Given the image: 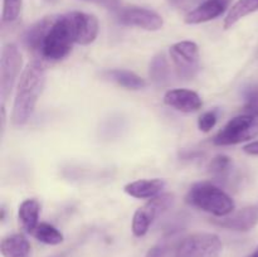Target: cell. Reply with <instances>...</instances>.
Here are the masks:
<instances>
[{
  "mask_svg": "<svg viewBox=\"0 0 258 257\" xmlns=\"http://www.w3.org/2000/svg\"><path fill=\"white\" fill-rule=\"evenodd\" d=\"M45 86V70L39 62L28 63L17 83L12 123L23 126L29 121Z\"/></svg>",
  "mask_w": 258,
  "mask_h": 257,
  "instance_id": "6da1fadb",
  "label": "cell"
},
{
  "mask_svg": "<svg viewBox=\"0 0 258 257\" xmlns=\"http://www.w3.org/2000/svg\"><path fill=\"white\" fill-rule=\"evenodd\" d=\"M75 43V30L70 13L50 15L38 54L43 59L60 60L70 54Z\"/></svg>",
  "mask_w": 258,
  "mask_h": 257,
  "instance_id": "7a4b0ae2",
  "label": "cell"
},
{
  "mask_svg": "<svg viewBox=\"0 0 258 257\" xmlns=\"http://www.w3.org/2000/svg\"><path fill=\"white\" fill-rule=\"evenodd\" d=\"M186 202L190 206L208 212L216 217H226L233 213L234 201L219 186L209 181L193 184L186 194Z\"/></svg>",
  "mask_w": 258,
  "mask_h": 257,
  "instance_id": "3957f363",
  "label": "cell"
},
{
  "mask_svg": "<svg viewBox=\"0 0 258 257\" xmlns=\"http://www.w3.org/2000/svg\"><path fill=\"white\" fill-rule=\"evenodd\" d=\"M258 135V118L251 115H239L229 120L214 136L213 143L218 146H231L244 143Z\"/></svg>",
  "mask_w": 258,
  "mask_h": 257,
  "instance_id": "277c9868",
  "label": "cell"
},
{
  "mask_svg": "<svg viewBox=\"0 0 258 257\" xmlns=\"http://www.w3.org/2000/svg\"><path fill=\"white\" fill-rule=\"evenodd\" d=\"M23 59L19 49L13 43H8L3 47L2 57H0V97L2 105L12 95L15 82L19 80L20 70H22Z\"/></svg>",
  "mask_w": 258,
  "mask_h": 257,
  "instance_id": "5b68a950",
  "label": "cell"
},
{
  "mask_svg": "<svg viewBox=\"0 0 258 257\" xmlns=\"http://www.w3.org/2000/svg\"><path fill=\"white\" fill-rule=\"evenodd\" d=\"M222 248V241L217 234L194 233L179 243L175 257H219Z\"/></svg>",
  "mask_w": 258,
  "mask_h": 257,
  "instance_id": "8992f818",
  "label": "cell"
},
{
  "mask_svg": "<svg viewBox=\"0 0 258 257\" xmlns=\"http://www.w3.org/2000/svg\"><path fill=\"white\" fill-rule=\"evenodd\" d=\"M174 197L170 193H164L160 196L155 197L153 199H149L148 203L144 204L143 207L138 209L134 214L133 224H131V229H133L134 236L136 237H144L148 231L150 229L153 222L158 218L159 216L168 211L170 206L173 204Z\"/></svg>",
  "mask_w": 258,
  "mask_h": 257,
  "instance_id": "52a82bcc",
  "label": "cell"
},
{
  "mask_svg": "<svg viewBox=\"0 0 258 257\" xmlns=\"http://www.w3.org/2000/svg\"><path fill=\"white\" fill-rule=\"evenodd\" d=\"M176 73L180 78L190 80L199 71V48L191 40H181L169 49Z\"/></svg>",
  "mask_w": 258,
  "mask_h": 257,
  "instance_id": "ba28073f",
  "label": "cell"
},
{
  "mask_svg": "<svg viewBox=\"0 0 258 257\" xmlns=\"http://www.w3.org/2000/svg\"><path fill=\"white\" fill-rule=\"evenodd\" d=\"M117 19L126 27H136L149 32L161 29L164 25V20L160 14L151 9L140 7L122 8L117 13Z\"/></svg>",
  "mask_w": 258,
  "mask_h": 257,
  "instance_id": "9c48e42d",
  "label": "cell"
},
{
  "mask_svg": "<svg viewBox=\"0 0 258 257\" xmlns=\"http://www.w3.org/2000/svg\"><path fill=\"white\" fill-rule=\"evenodd\" d=\"M213 223L222 228L231 229L237 232L251 231L258 223V209L257 207H246L238 212L228 214L226 217H219L213 219Z\"/></svg>",
  "mask_w": 258,
  "mask_h": 257,
  "instance_id": "30bf717a",
  "label": "cell"
},
{
  "mask_svg": "<svg viewBox=\"0 0 258 257\" xmlns=\"http://www.w3.org/2000/svg\"><path fill=\"white\" fill-rule=\"evenodd\" d=\"M73 30H75L76 43L87 45L95 42L100 30V24L95 15L83 12H71Z\"/></svg>",
  "mask_w": 258,
  "mask_h": 257,
  "instance_id": "8fae6325",
  "label": "cell"
},
{
  "mask_svg": "<svg viewBox=\"0 0 258 257\" xmlns=\"http://www.w3.org/2000/svg\"><path fill=\"white\" fill-rule=\"evenodd\" d=\"M164 103L174 110L185 113L196 112V111L201 110L203 106L201 96L194 91L186 90V88L169 90L164 95Z\"/></svg>",
  "mask_w": 258,
  "mask_h": 257,
  "instance_id": "7c38bea8",
  "label": "cell"
},
{
  "mask_svg": "<svg viewBox=\"0 0 258 257\" xmlns=\"http://www.w3.org/2000/svg\"><path fill=\"white\" fill-rule=\"evenodd\" d=\"M232 0H206L194 8L184 18L186 24H202V23L211 22L223 15L228 10Z\"/></svg>",
  "mask_w": 258,
  "mask_h": 257,
  "instance_id": "4fadbf2b",
  "label": "cell"
},
{
  "mask_svg": "<svg viewBox=\"0 0 258 257\" xmlns=\"http://www.w3.org/2000/svg\"><path fill=\"white\" fill-rule=\"evenodd\" d=\"M166 185L164 179H140L126 184L123 190L133 198L138 199H153L160 196Z\"/></svg>",
  "mask_w": 258,
  "mask_h": 257,
  "instance_id": "5bb4252c",
  "label": "cell"
},
{
  "mask_svg": "<svg viewBox=\"0 0 258 257\" xmlns=\"http://www.w3.org/2000/svg\"><path fill=\"white\" fill-rule=\"evenodd\" d=\"M0 249L3 257H29L32 246L24 234L14 233L2 239Z\"/></svg>",
  "mask_w": 258,
  "mask_h": 257,
  "instance_id": "9a60e30c",
  "label": "cell"
},
{
  "mask_svg": "<svg viewBox=\"0 0 258 257\" xmlns=\"http://www.w3.org/2000/svg\"><path fill=\"white\" fill-rule=\"evenodd\" d=\"M39 213H40V204L37 199H25L22 202L19 206V212H18V217H19V222L22 228L24 229L27 233L33 234L34 229L39 224Z\"/></svg>",
  "mask_w": 258,
  "mask_h": 257,
  "instance_id": "2e32d148",
  "label": "cell"
},
{
  "mask_svg": "<svg viewBox=\"0 0 258 257\" xmlns=\"http://www.w3.org/2000/svg\"><path fill=\"white\" fill-rule=\"evenodd\" d=\"M103 75L107 80L112 81V82L117 83L118 86L127 88V90H143L146 86L144 78L136 75L135 72H131L127 70H110L106 71Z\"/></svg>",
  "mask_w": 258,
  "mask_h": 257,
  "instance_id": "e0dca14e",
  "label": "cell"
},
{
  "mask_svg": "<svg viewBox=\"0 0 258 257\" xmlns=\"http://www.w3.org/2000/svg\"><path fill=\"white\" fill-rule=\"evenodd\" d=\"M258 12V0H237L227 13L224 18L223 27L224 29H229L233 27L237 22L252 13Z\"/></svg>",
  "mask_w": 258,
  "mask_h": 257,
  "instance_id": "ac0fdd59",
  "label": "cell"
},
{
  "mask_svg": "<svg viewBox=\"0 0 258 257\" xmlns=\"http://www.w3.org/2000/svg\"><path fill=\"white\" fill-rule=\"evenodd\" d=\"M149 76L154 85L165 86L170 78V67L164 53L154 55L149 66Z\"/></svg>",
  "mask_w": 258,
  "mask_h": 257,
  "instance_id": "d6986e66",
  "label": "cell"
},
{
  "mask_svg": "<svg viewBox=\"0 0 258 257\" xmlns=\"http://www.w3.org/2000/svg\"><path fill=\"white\" fill-rule=\"evenodd\" d=\"M48 22H49V17H45L43 19L38 20L37 23L29 27L27 29V32L23 35V43H24L25 47L29 50H32L33 53H37L39 50L40 42H42V38L44 35L45 29H47Z\"/></svg>",
  "mask_w": 258,
  "mask_h": 257,
  "instance_id": "ffe728a7",
  "label": "cell"
},
{
  "mask_svg": "<svg viewBox=\"0 0 258 257\" xmlns=\"http://www.w3.org/2000/svg\"><path fill=\"white\" fill-rule=\"evenodd\" d=\"M33 236L39 242L49 244V246H57L63 242V234L54 226L45 222L38 224L37 228L33 232Z\"/></svg>",
  "mask_w": 258,
  "mask_h": 257,
  "instance_id": "44dd1931",
  "label": "cell"
},
{
  "mask_svg": "<svg viewBox=\"0 0 258 257\" xmlns=\"http://www.w3.org/2000/svg\"><path fill=\"white\" fill-rule=\"evenodd\" d=\"M232 169V160L227 155H217L208 165L209 173L216 178H224Z\"/></svg>",
  "mask_w": 258,
  "mask_h": 257,
  "instance_id": "7402d4cb",
  "label": "cell"
},
{
  "mask_svg": "<svg viewBox=\"0 0 258 257\" xmlns=\"http://www.w3.org/2000/svg\"><path fill=\"white\" fill-rule=\"evenodd\" d=\"M244 113L258 118V85L248 86L243 90Z\"/></svg>",
  "mask_w": 258,
  "mask_h": 257,
  "instance_id": "603a6c76",
  "label": "cell"
},
{
  "mask_svg": "<svg viewBox=\"0 0 258 257\" xmlns=\"http://www.w3.org/2000/svg\"><path fill=\"white\" fill-rule=\"evenodd\" d=\"M23 0H4L3 5V23H12L19 18L22 12Z\"/></svg>",
  "mask_w": 258,
  "mask_h": 257,
  "instance_id": "cb8c5ba5",
  "label": "cell"
},
{
  "mask_svg": "<svg viewBox=\"0 0 258 257\" xmlns=\"http://www.w3.org/2000/svg\"><path fill=\"white\" fill-rule=\"evenodd\" d=\"M217 121H218V116H217L216 111L204 112L203 115L198 118L199 130L203 131V133H209V131L217 125Z\"/></svg>",
  "mask_w": 258,
  "mask_h": 257,
  "instance_id": "d4e9b609",
  "label": "cell"
},
{
  "mask_svg": "<svg viewBox=\"0 0 258 257\" xmlns=\"http://www.w3.org/2000/svg\"><path fill=\"white\" fill-rule=\"evenodd\" d=\"M145 257H166V248L161 244H156L149 249Z\"/></svg>",
  "mask_w": 258,
  "mask_h": 257,
  "instance_id": "484cf974",
  "label": "cell"
},
{
  "mask_svg": "<svg viewBox=\"0 0 258 257\" xmlns=\"http://www.w3.org/2000/svg\"><path fill=\"white\" fill-rule=\"evenodd\" d=\"M243 151L246 154H248V155H258V141L247 144L243 148Z\"/></svg>",
  "mask_w": 258,
  "mask_h": 257,
  "instance_id": "4316f807",
  "label": "cell"
},
{
  "mask_svg": "<svg viewBox=\"0 0 258 257\" xmlns=\"http://www.w3.org/2000/svg\"><path fill=\"white\" fill-rule=\"evenodd\" d=\"M0 211H2V222H4L5 221V207L2 206V209H0Z\"/></svg>",
  "mask_w": 258,
  "mask_h": 257,
  "instance_id": "83f0119b",
  "label": "cell"
},
{
  "mask_svg": "<svg viewBox=\"0 0 258 257\" xmlns=\"http://www.w3.org/2000/svg\"><path fill=\"white\" fill-rule=\"evenodd\" d=\"M251 257H258V248L256 249V251H254L253 252V254H252V256Z\"/></svg>",
  "mask_w": 258,
  "mask_h": 257,
  "instance_id": "f1b7e54d",
  "label": "cell"
}]
</instances>
